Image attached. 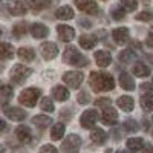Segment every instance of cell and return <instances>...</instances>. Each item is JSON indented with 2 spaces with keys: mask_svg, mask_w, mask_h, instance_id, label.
<instances>
[{
  "mask_svg": "<svg viewBox=\"0 0 153 153\" xmlns=\"http://www.w3.org/2000/svg\"><path fill=\"white\" fill-rule=\"evenodd\" d=\"M89 84L97 92H107L115 87V80L107 72H92L89 76Z\"/></svg>",
  "mask_w": 153,
  "mask_h": 153,
  "instance_id": "obj_1",
  "label": "cell"
},
{
  "mask_svg": "<svg viewBox=\"0 0 153 153\" xmlns=\"http://www.w3.org/2000/svg\"><path fill=\"white\" fill-rule=\"evenodd\" d=\"M63 61L68 65L76 66V68H84L89 65V61L86 57H83V54H80V51L74 48V46H68L65 54H63Z\"/></svg>",
  "mask_w": 153,
  "mask_h": 153,
  "instance_id": "obj_2",
  "label": "cell"
},
{
  "mask_svg": "<svg viewBox=\"0 0 153 153\" xmlns=\"http://www.w3.org/2000/svg\"><path fill=\"white\" fill-rule=\"evenodd\" d=\"M42 95V91L37 87H29V89H25V91L19 95V103L26 106V107H34L37 104L38 98Z\"/></svg>",
  "mask_w": 153,
  "mask_h": 153,
  "instance_id": "obj_3",
  "label": "cell"
},
{
  "mask_svg": "<svg viewBox=\"0 0 153 153\" xmlns=\"http://www.w3.org/2000/svg\"><path fill=\"white\" fill-rule=\"evenodd\" d=\"M31 74H32V69L23 66V65H16L11 69V80L17 84H22L29 78Z\"/></svg>",
  "mask_w": 153,
  "mask_h": 153,
  "instance_id": "obj_4",
  "label": "cell"
},
{
  "mask_svg": "<svg viewBox=\"0 0 153 153\" xmlns=\"http://www.w3.org/2000/svg\"><path fill=\"white\" fill-rule=\"evenodd\" d=\"M81 147V138L75 133H71L61 144V152L63 153H78Z\"/></svg>",
  "mask_w": 153,
  "mask_h": 153,
  "instance_id": "obj_5",
  "label": "cell"
},
{
  "mask_svg": "<svg viewBox=\"0 0 153 153\" xmlns=\"http://www.w3.org/2000/svg\"><path fill=\"white\" fill-rule=\"evenodd\" d=\"M97 120H98L97 110L87 109V110L83 112V115L80 117V124H81L83 129H94L95 124H97Z\"/></svg>",
  "mask_w": 153,
  "mask_h": 153,
  "instance_id": "obj_6",
  "label": "cell"
},
{
  "mask_svg": "<svg viewBox=\"0 0 153 153\" xmlns=\"http://www.w3.org/2000/svg\"><path fill=\"white\" fill-rule=\"evenodd\" d=\"M83 80H84V75L78 71H69V72H65V75H63V81L74 89L80 87Z\"/></svg>",
  "mask_w": 153,
  "mask_h": 153,
  "instance_id": "obj_7",
  "label": "cell"
},
{
  "mask_svg": "<svg viewBox=\"0 0 153 153\" xmlns=\"http://www.w3.org/2000/svg\"><path fill=\"white\" fill-rule=\"evenodd\" d=\"M40 51H42L43 58H46V60H52V58H55L57 54H58V48H57V45L52 43V42L43 43V45L40 46Z\"/></svg>",
  "mask_w": 153,
  "mask_h": 153,
  "instance_id": "obj_8",
  "label": "cell"
},
{
  "mask_svg": "<svg viewBox=\"0 0 153 153\" xmlns=\"http://www.w3.org/2000/svg\"><path fill=\"white\" fill-rule=\"evenodd\" d=\"M101 120L107 126H115L118 123V112L113 107H106L103 110V115H101Z\"/></svg>",
  "mask_w": 153,
  "mask_h": 153,
  "instance_id": "obj_9",
  "label": "cell"
},
{
  "mask_svg": "<svg viewBox=\"0 0 153 153\" xmlns=\"http://www.w3.org/2000/svg\"><path fill=\"white\" fill-rule=\"evenodd\" d=\"M57 34L60 37V40L63 42H71L75 37V29L68 26V25H58L57 26Z\"/></svg>",
  "mask_w": 153,
  "mask_h": 153,
  "instance_id": "obj_10",
  "label": "cell"
},
{
  "mask_svg": "<svg viewBox=\"0 0 153 153\" xmlns=\"http://www.w3.org/2000/svg\"><path fill=\"white\" fill-rule=\"evenodd\" d=\"M76 8H78L80 11L86 12V14H97L98 12V5L95 2H92V0H78V2L75 3Z\"/></svg>",
  "mask_w": 153,
  "mask_h": 153,
  "instance_id": "obj_11",
  "label": "cell"
},
{
  "mask_svg": "<svg viewBox=\"0 0 153 153\" xmlns=\"http://www.w3.org/2000/svg\"><path fill=\"white\" fill-rule=\"evenodd\" d=\"M5 115L12 121H23L25 118H26V112L19 109V107H6Z\"/></svg>",
  "mask_w": 153,
  "mask_h": 153,
  "instance_id": "obj_12",
  "label": "cell"
},
{
  "mask_svg": "<svg viewBox=\"0 0 153 153\" xmlns=\"http://www.w3.org/2000/svg\"><path fill=\"white\" fill-rule=\"evenodd\" d=\"M112 37L118 45H124V43L129 42V29L127 28H117V29L112 31Z\"/></svg>",
  "mask_w": 153,
  "mask_h": 153,
  "instance_id": "obj_13",
  "label": "cell"
},
{
  "mask_svg": "<svg viewBox=\"0 0 153 153\" xmlns=\"http://www.w3.org/2000/svg\"><path fill=\"white\" fill-rule=\"evenodd\" d=\"M16 135H17V138L20 139V141L25 143V144H28V143L32 141V133H31V129L28 126H19L16 129Z\"/></svg>",
  "mask_w": 153,
  "mask_h": 153,
  "instance_id": "obj_14",
  "label": "cell"
},
{
  "mask_svg": "<svg viewBox=\"0 0 153 153\" xmlns=\"http://www.w3.org/2000/svg\"><path fill=\"white\" fill-rule=\"evenodd\" d=\"M95 61L100 68H107L112 61V55L107 51H97L95 52Z\"/></svg>",
  "mask_w": 153,
  "mask_h": 153,
  "instance_id": "obj_15",
  "label": "cell"
},
{
  "mask_svg": "<svg viewBox=\"0 0 153 153\" xmlns=\"http://www.w3.org/2000/svg\"><path fill=\"white\" fill-rule=\"evenodd\" d=\"M117 104H118V107H120L121 110L130 112V110H133V107H135V101H133V98L129 97V95H123V97H120V98L117 100Z\"/></svg>",
  "mask_w": 153,
  "mask_h": 153,
  "instance_id": "obj_16",
  "label": "cell"
},
{
  "mask_svg": "<svg viewBox=\"0 0 153 153\" xmlns=\"http://www.w3.org/2000/svg\"><path fill=\"white\" fill-rule=\"evenodd\" d=\"M120 86L124 89V91H133L135 89V80L130 74L123 72L120 74Z\"/></svg>",
  "mask_w": 153,
  "mask_h": 153,
  "instance_id": "obj_17",
  "label": "cell"
},
{
  "mask_svg": "<svg viewBox=\"0 0 153 153\" xmlns=\"http://www.w3.org/2000/svg\"><path fill=\"white\" fill-rule=\"evenodd\" d=\"M74 9H72V6H69V5H65V6H60L57 11H55V17L57 19H60V20H71V19H74Z\"/></svg>",
  "mask_w": 153,
  "mask_h": 153,
  "instance_id": "obj_18",
  "label": "cell"
},
{
  "mask_svg": "<svg viewBox=\"0 0 153 153\" xmlns=\"http://www.w3.org/2000/svg\"><path fill=\"white\" fill-rule=\"evenodd\" d=\"M97 42H98L97 37H95V35H91V34L81 35L80 40H78V43H80V46H81L83 49H94L95 45H97Z\"/></svg>",
  "mask_w": 153,
  "mask_h": 153,
  "instance_id": "obj_19",
  "label": "cell"
},
{
  "mask_svg": "<svg viewBox=\"0 0 153 153\" xmlns=\"http://www.w3.org/2000/svg\"><path fill=\"white\" fill-rule=\"evenodd\" d=\"M31 34L34 38H43L49 34V29H48V26H45L42 23H34L31 26Z\"/></svg>",
  "mask_w": 153,
  "mask_h": 153,
  "instance_id": "obj_20",
  "label": "cell"
},
{
  "mask_svg": "<svg viewBox=\"0 0 153 153\" xmlns=\"http://www.w3.org/2000/svg\"><path fill=\"white\" fill-rule=\"evenodd\" d=\"M51 94H52V98H55L57 101H66L69 98V91L65 86H55Z\"/></svg>",
  "mask_w": 153,
  "mask_h": 153,
  "instance_id": "obj_21",
  "label": "cell"
},
{
  "mask_svg": "<svg viewBox=\"0 0 153 153\" xmlns=\"http://www.w3.org/2000/svg\"><path fill=\"white\" fill-rule=\"evenodd\" d=\"M32 123H34V126L38 127V129H46V127L51 126V123H52V118L46 117V115H37V117L32 118Z\"/></svg>",
  "mask_w": 153,
  "mask_h": 153,
  "instance_id": "obj_22",
  "label": "cell"
},
{
  "mask_svg": "<svg viewBox=\"0 0 153 153\" xmlns=\"http://www.w3.org/2000/svg\"><path fill=\"white\" fill-rule=\"evenodd\" d=\"M91 139L95 144H104L106 139H107V133L103 129H94L91 133Z\"/></svg>",
  "mask_w": 153,
  "mask_h": 153,
  "instance_id": "obj_23",
  "label": "cell"
},
{
  "mask_svg": "<svg viewBox=\"0 0 153 153\" xmlns=\"http://www.w3.org/2000/svg\"><path fill=\"white\" fill-rule=\"evenodd\" d=\"M127 149L130 152H139L144 149V139L143 138H130L127 139Z\"/></svg>",
  "mask_w": 153,
  "mask_h": 153,
  "instance_id": "obj_24",
  "label": "cell"
},
{
  "mask_svg": "<svg viewBox=\"0 0 153 153\" xmlns=\"http://www.w3.org/2000/svg\"><path fill=\"white\" fill-rule=\"evenodd\" d=\"M14 57V48L9 43H0V58L2 60H9Z\"/></svg>",
  "mask_w": 153,
  "mask_h": 153,
  "instance_id": "obj_25",
  "label": "cell"
},
{
  "mask_svg": "<svg viewBox=\"0 0 153 153\" xmlns=\"http://www.w3.org/2000/svg\"><path fill=\"white\" fill-rule=\"evenodd\" d=\"M17 55L23 60V61H31L35 58V51L32 48H20Z\"/></svg>",
  "mask_w": 153,
  "mask_h": 153,
  "instance_id": "obj_26",
  "label": "cell"
},
{
  "mask_svg": "<svg viewBox=\"0 0 153 153\" xmlns=\"http://www.w3.org/2000/svg\"><path fill=\"white\" fill-rule=\"evenodd\" d=\"M133 74L136 75V76H147L149 74H150V68L147 66V65H144L143 61H138L136 65L133 66Z\"/></svg>",
  "mask_w": 153,
  "mask_h": 153,
  "instance_id": "obj_27",
  "label": "cell"
},
{
  "mask_svg": "<svg viewBox=\"0 0 153 153\" xmlns=\"http://www.w3.org/2000/svg\"><path fill=\"white\" fill-rule=\"evenodd\" d=\"M12 87L11 86H2L0 87V104H6L8 101L11 100V97H12Z\"/></svg>",
  "mask_w": 153,
  "mask_h": 153,
  "instance_id": "obj_28",
  "label": "cell"
},
{
  "mask_svg": "<svg viewBox=\"0 0 153 153\" xmlns=\"http://www.w3.org/2000/svg\"><path fill=\"white\" fill-rule=\"evenodd\" d=\"M65 130H66L65 124H61V123L55 124V126L52 127V130H51V138H52L54 141H58V139H61L63 135H65Z\"/></svg>",
  "mask_w": 153,
  "mask_h": 153,
  "instance_id": "obj_29",
  "label": "cell"
},
{
  "mask_svg": "<svg viewBox=\"0 0 153 153\" xmlns=\"http://www.w3.org/2000/svg\"><path fill=\"white\" fill-rule=\"evenodd\" d=\"M12 32H14V35H16L17 38L22 37V35H25V34L28 32V23H26V22H19V23H16Z\"/></svg>",
  "mask_w": 153,
  "mask_h": 153,
  "instance_id": "obj_30",
  "label": "cell"
},
{
  "mask_svg": "<svg viewBox=\"0 0 153 153\" xmlns=\"http://www.w3.org/2000/svg\"><path fill=\"white\" fill-rule=\"evenodd\" d=\"M135 58H136V55H135V52L132 49H124L120 54V61L121 63H132V61H135Z\"/></svg>",
  "mask_w": 153,
  "mask_h": 153,
  "instance_id": "obj_31",
  "label": "cell"
},
{
  "mask_svg": "<svg viewBox=\"0 0 153 153\" xmlns=\"http://www.w3.org/2000/svg\"><path fill=\"white\" fill-rule=\"evenodd\" d=\"M139 103H141V107L147 112H152L153 110V95H143L141 100H139Z\"/></svg>",
  "mask_w": 153,
  "mask_h": 153,
  "instance_id": "obj_32",
  "label": "cell"
},
{
  "mask_svg": "<svg viewBox=\"0 0 153 153\" xmlns=\"http://www.w3.org/2000/svg\"><path fill=\"white\" fill-rule=\"evenodd\" d=\"M110 14H112V17H113L115 20H123V19L126 17V9H124L121 5H115V6H112V9H110Z\"/></svg>",
  "mask_w": 153,
  "mask_h": 153,
  "instance_id": "obj_33",
  "label": "cell"
},
{
  "mask_svg": "<svg viewBox=\"0 0 153 153\" xmlns=\"http://www.w3.org/2000/svg\"><path fill=\"white\" fill-rule=\"evenodd\" d=\"M11 9H12V14H14V16H23V14H26V5L22 3V2L12 3Z\"/></svg>",
  "mask_w": 153,
  "mask_h": 153,
  "instance_id": "obj_34",
  "label": "cell"
},
{
  "mask_svg": "<svg viewBox=\"0 0 153 153\" xmlns=\"http://www.w3.org/2000/svg\"><path fill=\"white\" fill-rule=\"evenodd\" d=\"M40 107H42V110H46V112H54L55 110L54 103H52L51 98H43L42 103H40Z\"/></svg>",
  "mask_w": 153,
  "mask_h": 153,
  "instance_id": "obj_35",
  "label": "cell"
},
{
  "mask_svg": "<svg viewBox=\"0 0 153 153\" xmlns=\"http://www.w3.org/2000/svg\"><path fill=\"white\" fill-rule=\"evenodd\" d=\"M123 127H124V130H127V132H136L139 129L138 123L135 120H126L124 124H123Z\"/></svg>",
  "mask_w": 153,
  "mask_h": 153,
  "instance_id": "obj_36",
  "label": "cell"
},
{
  "mask_svg": "<svg viewBox=\"0 0 153 153\" xmlns=\"http://www.w3.org/2000/svg\"><path fill=\"white\" fill-rule=\"evenodd\" d=\"M121 6H123L126 11L132 12V11H135V9L138 8V3L135 2V0H123V2H121Z\"/></svg>",
  "mask_w": 153,
  "mask_h": 153,
  "instance_id": "obj_37",
  "label": "cell"
},
{
  "mask_svg": "<svg viewBox=\"0 0 153 153\" xmlns=\"http://www.w3.org/2000/svg\"><path fill=\"white\" fill-rule=\"evenodd\" d=\"M136 20H139V22H152L153 20V12H150V11L139 12V14H136Z\"/></svg>",
  "mask_w": 153,
  "mask_h": 153,
  "instance_id": "obj_38",
  "label": "cell"
},
{
  "mask_svg": "<svg viewBox=\"0 0 153 153\" xmlns=\"http://www.w3.org/2000/svg\"><path fill=\"white\" fill-rule=\"evenodd\" d=\"M76 98H78V103H80V104H87V103H91V95H89L86 91L80 92Z\"/></svg>",
  "mask_w": 153,
  "mask_h": 153,
  "instance_id": "obj_39",
  "label": "cell"
},
{
  "mask_svg": "<svg viewBox=\"0 0 153 153\" xmlns=\"http://www.w3.org/2000/svg\"><path fill=\"white\" fill-rule=\"evenodd\" d=\"M40 153H58V150L52 144H45L40 147Z\"/></svg>",
  "mask_w": 153,
  "mask_h": 153,
  "instance_id": "obj_40",
  "label": "cell"
},
{
  "mask_svg": "<svg viewBox=\"0 0 153 153\" xmlns=\"http://www.w3.org/2000/svg\"><path fill=\"white\" fill-rule=\"evenodd\" d=\"M141 91L146 92V95H153V83H143Z\"/></svg>",
  "mask_w": 153,
  "mask_h": 153,
  "instance_id": "obj_41",
  "label": "cell"
},
{
  "mask_svg": "<svg viewBox=\"0 0 153 153\" xmlns=\"http://www.w3.org/2000/svg\"><path fill=\"white\" fill-rule=\"evenodd\" d=\"M29 5H31V8H32L34 11H40V9L46 8L49 3H48V2H31Z\"/></svg>",
  "mask_w": 153,
  "mask_h": 153,
  "instance_id": "obj_42",
  "label": "cell"
},
{
  "mask_svg": "<svg viewBox=\"0 0 153 153\" xmlns=\"http://www.w3.org/2000/svg\"><path fill=\"white\" fill-rule=\"evenodd\" d=\"M110 103H112V101H110V98H100V100H97L95 101V104L97 106H100V107H109L110 106Z\"/></svg>",
  "mask_w": 153,
  "mask_h": 153,
  "instance_id": "obj_43",
  "label": "cell"
},
{
  "mask_svg": "<svg viewBox=\"0 0 153 153\" xmlns=\"http://www.w3.org/2000/svg\"><path fill=\"white\" fill-rule=\"evenodd\" d=\"M143 153H153V146L152 144H146L143 149Z\"/></svg>",
  "mask_w": 153,
  "mask_h": 153,
  "instance_id": "obj_44",
  "label": "cell"
},
{
  "mask_svg": "<svg viewBox=\"0 0 153 153\" xmlns=\"http://www.w3.org/2000/svg\"><path fill=\"white\" fill-rule=\"evenodd\" d=\"M80 25L81 26H84V28H91V22H87V20H80Z\"/></svg>",
  "mask_w": 153,
  "mask_h": 153,
  "instance_id": "obj_45",
  "label": "cell"
},
{
  "mask_svg": "<svg viewBox=\"0 0 153 153\" xmlns=\"http://www.w3.org/2000/svg\"><path fill=\"white\" fill-rule=\"evenodd\" d=\"M3 130H6V123L0 118V132H3Z\"/></svg>",
  "mask_w": 153,
  "mask_h": 153,
  "instance_id": "obj_46",
  "label": "cell"
},
{
  "mask_svg": "<svg viewBox=\"0 0 153 153\" xmlns=\"http://www.w3.org/2000/svg\"><path fill=\"white\" fill-rule=\"evenodd\" d=\"M149 35H150V37H153V26L150 28V34H149Z\"/></svg>",
  "mask_w": 153,
  "mask_h": 153,
  "instance_id": "obj_47",
  "label": "cell"
},
{
  "mask_svg": "<svg viewBox=\"0 0 153 153\" xmlns=\"http://www.w3.org/2000/svg\"><path fill=\"white\" fill-rule=\"evenodd\" d=\"M104 153H113V152H112V150H110V149H109V150H106V152H104Z\"/></svg>",
  "mask_w": 153,
  "mask_h": 153,
  "instance_id": "obj_48",
  "label": "cell"
},
{
  "mask_svg": "<svg viewBox=\"0 0 153 153\" xmlns=\"http://www.w3.org/2000/svg\"><path fill=\"white\" fill-rule=\"evenodd\" d=\"M118 153H127V152H124V150H118Z\"/></svg>",
  "mask_w": 153,
  "mask_h": 153,
  "instance_id": "obj_49",
  "label": "cell"
},
{
  "mask_svg": "<svg viewBox=\"0 0 153 153\" xmlns=\"http://www.w3.org/2000/svg\"><path fill=\"white\" fill-rule=\"evenodd\" d=\"M2 86H3V84H2V81H0V87H2Z\"/></svg>",
  "mask_w": 153,
  "mask_h": 153,
  "instance_id": "obj_50",
  "label": "cell"
},
{
  "mask_svg": "<svg viewBox=\"0 0 153 153\" xmlns=\"http://www.w3.org/2000/svg\"><path fill=\"white\" fill-rule=\"evenodd\" d=\"M0 35H2V31H0Z\"/></svg>",
  "mask_w": 153,
  "mask_h": 153,
  "instance_id": "obj_51",
  "label": "cell"
}]
</instances>
